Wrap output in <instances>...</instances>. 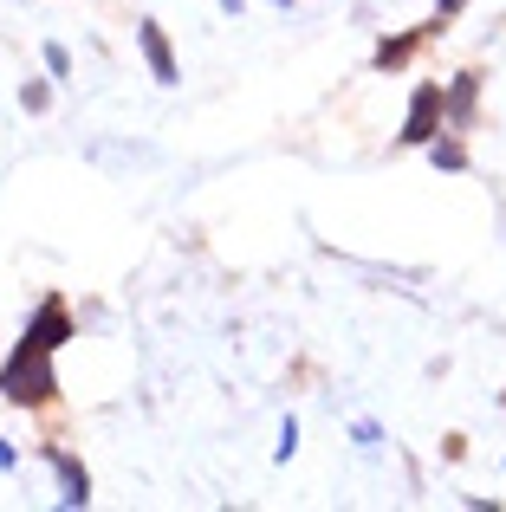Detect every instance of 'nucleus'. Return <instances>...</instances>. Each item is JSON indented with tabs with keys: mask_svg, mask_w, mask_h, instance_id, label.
Instances as JSON below:
<instances>
[{
	"mask_svg": "<svg viewBox=\"0 0 506 512\" xmlns=\"http://www.w3.org/2000/svg\"><path fill=\"white\" fill-rule=\"evenodd\" d=\"M0 467H13V448H7V441H0Z\"/></svg>",
	"mask_w": 506,
	"mask_h": 512,
	"instance_id": "nucleus-11",
	"label": "nucleus"
},
{
	"mask_svg": "<svg viewBox=\"0 0 506 512\" xmlns=\"http://www.w3.org/2000/svg\"><path fill=\"white\" fill-rule=\"evenodd\" d=\"M292 448H299V428L286 422V428H279V448H273V454H279V461H292Z\"/></svg>",
	"mask_w": 506,
	"mask_h": 512,
	"instance_id": "nucleus-8",
	"label": "nucleus"
},
{
	"mask_svg": "<svg viewBox=\"0 0 506 512\" xmlns=\"http://www.w3.org/2000/svg\"><path fill=\"white\" fill-rule=\"evenodd\" d=\"M215 7H221V13H241V0H215Z\"/></svg>",
	"mask_w": 506,
	"mask_h": 512,
	"instance_id": "nucleus-10",
	"label": "nucleus"
},
{
	"mask_svg": "<svg viewBox=\"0 0 506 512\" xmlns=\"http://www.w3.org/2000/svg\"><path fill=\"white\" fill-rule=\"evenodd\" d=\"M137 46H143V59H150V72H156V85H176V52H169V39H163V26H150V20H143V33H137Z\"/></svg>",
	"mask_w": 506,
	"mask_h": 512,
	"instance_id": "nucleus-4",
	"label": "nucleus"
},
{
	"mask_svg": "<svg viewBox=\"0 0 506 512\" xmlns=\"http://www.w3.org/2000/svg\"><path fill=\"white\" fill-rule=\"evenodd\" d=\"M448 104H455V117H468V111H474V72L455 85V98H448Z\"/></svg>",
	"mask_w": 506,
	"mask_h": 512,
	"instance_id": "nucleus-6",
	"label": "nucleus"
},
{
	"mask_svg": "<svg viewBox=\"0 0 506 512\" xmlns=\"http://www.w3.org/2000/svg\"><path fill=\"white\" fill-rule=\"evenodd\" d=\"M52 467H59V487H65L59 500H65V506H85V500H91V480H85V467H78V461H65V454H59Z\"/></svg>",
	"mask_w": 506,
	"mask_h": 512,
	"instance_id": "nucleus-5",
	"label": "nucleus"
},
{
	"mask_svg": "<svg viewBox=\"0 0 506 512\" xmlns=\"http://www.w3.org/2000/svg\"><path fill=\"white\" fill-rule=\"evenodd\" d=\"M435 111H442V91L422 85L416 104H409V124H403V143H429L435 137Z\"/></svg>",
	"mask_w": 506,
	"mask_h": 512,
	"instance_id": "nucleus-3",
	"label": "nucleus"
},
{
	"mask_svg": "<svg viewBox=\"0 0 506 512\" xmlns=\"http://www.w3.org/2000/svg\"><path fill=\"white\" fill-rule=\"evenodd\" d=\"M435 7H442V13H455V7H468V0H435Z\"/></svg>",
	"mask_w": 506,
	"mask_h": 512,
	"instance_id": "nucleus-9",
	"label": "nucleus"
},
{
	"mask_svg": "<svg viewBox=\"0 0 506 512\" xmlns=\"http://www.w3.org/2000/svg\"><path fill=\"white\" fill-rule=\"evenodd\" d=\"M461 163H468V156H461L455 143H435V169H461Z\"/></svg>",
	"mask_w": 506,
	"mask_h": 512,
	"instance_id": "nucleus-7",
	"label": "nucleus"
},
{
	"mask_svg": "<svg viewBox=\"0 0 506 512\" xmlns=\"http://www.w3.org/2000/svg\"><path fill=\"white\" fill-rule=\"evenodd\" d=\"M52 389H59V376H52V350H39V344H26L7 357V370H0V396L7 402H46Z\"/></svg>",
	"mask_w": 506,
	"mask_h": 512,
	"instance_id": "nucleus-1",
	"label": "nucleus"
},
{
	"mask_svg": "<svg viewBox=\"0 0 506 512\" xmlns=\"http://www.w3.org/2000/svg\"><path fill=\"white\" fill-rule=\"evenodd\" d=\"M65 338H72V325H65V305H59V299H46V305H39V318L26 325V344H39V350H59Z\"/></svg>",
	"mask_w": 506,
	"mask_h": 512,
	"instance_id": "nucleus-2",
	"label": "nucleus"
}]
</instances>
